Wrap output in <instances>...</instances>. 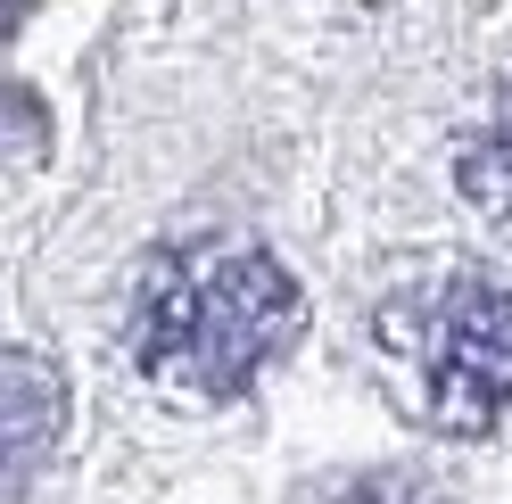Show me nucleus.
<instances>
[{
  "instance_id": "f257e3e1",
  "label": "nucleus",
  "mask_w": 512,
  "mask_h": 504,
  "mask_svg": "<svg viewBox=\"0 0 512 504\" xmlns=\"http://www.w3.org/2000/svg\"><path fill=\"white\" fill-rule=\"evenodd\" d=\"M306 298L290 265L256 240H182L141 273L133 356L157 389L190 405L248 397L298 339Z\"/></svg>"
},
{
  "instance_id": "f03ea898",
  "label": "nucleus",
  "mask_w": 512,
  "mask_h": 504,
  "mask_svg": "<svg viewBox=\"0 0 512 504\" xmlns=\"http://www.w3.org/2000/svg\"><path fill=\"white\" fill-rule=\"evenodd\" d=\"M389 348L413 372V405L430 430H488L512 405V290L488 273H446L389 314Z\"/></svg>"
},
{
  "instance_id": "7ed1b4c3",
  "label": "nucleus",
  "mask_w": 512,
  "mask_h": 504,
  "mask_svg": "<svg viewBox=\"0 0 512 504\" xmlns=\"http://www.w3.org/2000/svg\"><path fill=\"white\" fill-rule=\"evenodd\" d=\"M67 438V381L34 348H0V504L25 496Z\"/></svg>"
},
{
  "instance_id": "20e7f679",
  "label": "nucleus",
  "mask_w": 512,
  "mask_h": 504,
  "mask_svg": "<svg viewBox=\"0 0 512 504\" xmlns=\"http://www.w3.org/2000/svg\"><path fill=\"white\" fill-rule=\"evenodd\" d=\"M463 191L488 224L512 232V83L496 91V108L479 116V133L463 141Z\"/></svg>"
},
{
  "instance_id": "39448f33",
  "label": "nucleus",
  "mask_w": 512,
  "mask_h": 504,
  "mask_svg": "<svg viewBox=\"0 0 512 504\" xmlns=\"http://www.w3.org/2000/svg\"><path fill=\"white\" fill-rule=\"evenodd\" d=\"M347 504H446L438 488H422V480H405V471H380V480H364Z\"/></svg>"
},
{
  "instance_id": "423d86ee",
  "label": "nucleus",
  "mask_w": 512,
  "mask_h": 504,
  "mask_svg": "<svg viewBox=\"0 0 512 504\" xmlns=\"http://www.w3.org/2000/svg\"><path fill=\"white\" fill-rule=\"evenodd\" d=\"M34 9V0H0V34H17V17Z\"/></svg>"
}]
</instances>
